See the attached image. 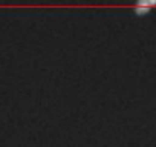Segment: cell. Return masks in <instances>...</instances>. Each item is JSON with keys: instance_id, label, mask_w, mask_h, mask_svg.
I'll list each match as a JSON object with an SVG mask.
<instances>
[{"instance_id": "obj_1", "label": "cell", "mask_w": 156, "mask_h": 147, "mask_svg": "<svg viewBox=\"0 0 156 147\" xmlns=\"http://www.w3.org/2000/svg\"><path fill=\"white\" fill-rule=\"evenodd\" d=\"M153 6H156V0H139L133 6V16L135 17H145L151 13Z\"/></svg>"}]
</instances>
